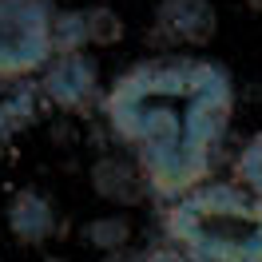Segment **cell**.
<instances>
[{
    "label": "cell",
    "instance_id": "obj_1",
    "mask_svg": "<svg viewBox=\"0 0 262 262\" xmlns=\"http://www.w3.org/2000/svg\"><path fill=\"white\" fill-rule=\"evenodd\" d=\"M234 115V80L203 56L147 60L103 92L112 135L143 167L155 199H179L207 183Z\"/></svg>",
    "mask_w": 262,
    "mask_h": 262
},
{
    "label": "cell",
    "instance_id": "obj_2",
    "mask_svg": "<svg viewBox=\"0 0 262 262\" xmlns=\"http://www.w3.org/2000/svg\"><path fill=\"white\" fill-rule=\"evenodd\" d=\"M163 230L195 262H262V199L243 183H199L171 199Z\"/></svg>",
    "mask_w": 262,
    "mask_h": 262
},
{
    "label": "cell",
    "instance_id": "obj_3",
    "mask_svg": "<svg viewBox=\"0 0 262 262\" xmlns=\"http://www.w3.org/2000/svg\"><path fill=\"white\" fill-rule=\"evenodd\" d=\"M56 52V16L44 0H0V76L44 72Z\"/></svg>",
    "mask_w": 262,
    "mask_h": 262
},
{
    "label": "cell",
    "instance_id": "obj_4",
    "mask_svg": "<svg viewBox=\"0 0 262 262\" xmlns=\"http://www.w3.org/2000/svg\"><path fill=\"white\" fill-rule=\"evenodd\" d=\"M40 92H44V99H52V103L64 107V112L88 107V103L99 96L96 60L83 56V52H60V56H52L48 68H44V76H40Z\"/></svg>",
    "mask_w": 262,
    "mask_h": 262
},
{
    "label": "cell",
    "instance_id": "obj_5",
    "mask_svg": "<svg viewBox=\"0 0 262 262\" xmlns=\"http://www.w3.org/2000/svg\"><path fill=\"white\" fill-rule=\"evenodd\" d=\"M40 88L28 76H0V147L28 131L40 115Z\"/></svg>",
    "mask_w": 262,
    "mask_h": 262
},
{
    "label": "cell",
    "instance_id": "obj_6",
    "mask_svg": "<svg viewBox=\"0 0 262 262\" xmlns=\"http://www.w3.org/2000/svg\"><path fill=\"white\" fill-rule=\"evenodd\" d=\"M155 16H159V28L187 48H199L214 36V8L207 0H163Z\"/></svg>",
    "mask_w": 262,
    "mask_h": 262
},
{
    "label": "cell",
    "instance_id": "obj_7",
    "mask_svg": "<svg viewBox=\"0 0 262 262\" xmlns=\"http://www.w3.org/2000/svg\"><path fill=\"white\" fill-rule=\"evenodd\" d=\"M8 230L16 234L24 246H40L52 238V230H56V211H52V203L40 191L32 187H24L16 195L8 199Z\"/></svg>",
    "mask_w": 262,
    "mask_h": 262
},
{
    "label": "cell",
    "instance_id": "obj_8",
    "mask_svg": "<svg viewBox=\"0 0 262 262\" xmlns=\"http://www.w3.org/2000/svg\"><path fill=\"white\" fill-rule=\"evenodd\" d=\"M92 183H96L99 195L107 199V203H115V207H127V203H135L143 191H151L143 167L135 163V159L127 163V159H115V155H107V159H99V163L92 167Z\"/></svg>",
    "mask_w": 262,
    "mask_h": 262
},
{
    "label": "cell",
    "instance_id": "obj_9",
    "mask_svg": "<svg viewBox=\"0 0 262 262\" xmlns=\"http://www.w3.org/2000/svg\"><path fill=\"white\" fill-rule=\"evenodd\" d=\"M234 179L243 183L250 195L262 199V131L258 135H250L238 151V159H234Z\"/></svg>",
    "mask_w": 262,
    "mask_h": 262
},
{
    "label": "cell",
    "instance_id": "obj_10",
    "mask_svg": "<svg viewBox=\"0 0 262 262\" xmlns=\"http://www.w3.org/2000/svg\"><path fill=\"white\" fill-rule=\"evenodd\" d=\"M88 243L99 246V250H115V246H123L127 243V234H131V223L123 219V214H99V219H92L88 223Z\"/></svg>",
    "mask_w": 262,
    "mask_h": 262
},
{
    "label": "cell",
    "instance_id": "obj_11",
    "mask_svg": "<svg viewBox=\"0 0 262 262\" xmlns=\"http://www.w3.org/2000/svg\"><path fill=\"white\" fill-rule=\"evenodd\" d=\"M139 262H195L183 246H155V250H147Z\"/></svg>",
    "mask_w": 262,
    "mask_h": 262
},
{
    "label": "cell",
    "instance_id": "obj_12",
    "mask_svg": "<svg viewBox=\"0 0 262 262\" xmlns=\"http://www.w3.org/2000/svg\"><path fill=\"white\" fill-rule=\"evenodd\" d=\"M246 4H254V8H262V0H246Z\"/></svg>",
    "mask_w": 262,
    "mask_h": 262
}]
</instances>
